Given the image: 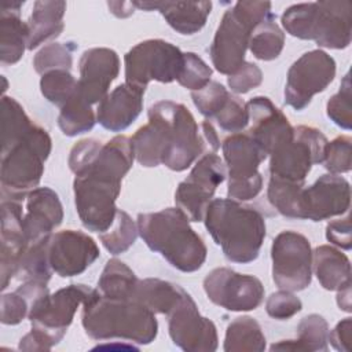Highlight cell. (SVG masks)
<instances>
[{
  "instance_id": "obj_26",
  "label": "cell",
  "mask_w": 352,
  "mask_h": 352,
  "mask_svg": "<svg viewBox=\"0 0 352 352\" xmlns=\"http://www.w3.org/2000/svg\"><path fill=\"white\" fill-rule=\"evenodd\" d=\"M22 3L4 4L0 12V60L3 65L16 63L28 48L29 26L19 16Z\"/></svg>"
},
{
  "instance_id": "obj_39",
  "label": "cell",
  "mask_w": 352,
  "mask_h": 352,
  "mask_svg": "<svg viewBox=\"0 0 352 352\" xmlns=\"http://www.w3.org/2000/svg\"><path fill=\"white\" fill-rule=\"evenodd\" d=\"M40 89L48 102L62 107L78 92V81L69 70H51L41 76Z\"/></svg>"
},
{
  "instance_id": "obj_13",
  "label": "cell",
  "mask_w": 352,
  "mask_h": 352,
  "mask_svg": "<svg viewBox=\"0 0 352 352\" xmlns=\"http://www.w3.org/2000/svg\"><path fill=\"white\" fill-rule=\"evenodd\" d=\"M272 279L280 290L300 292L311 285L312 249L308 238L296 231L279 232L271 248Z\"/></svg>"
},
{
  "instance_id": "obj_40",
  "label": "cell",
  "mask_w": 352,
  "mask_h": 352,
  "mask_svg": "<svg viewBox=\"0 0 352 352\" xmlns=\"http://www.w3.org/2000/svg\"><path fill=\"white\" fill-rule=\"evenodd\" d=\"M77 48L74 43H51L43 47L33 59L34 70L44 74L51 70H70L73 65V51Z\"/></svg>"
},
{
  "instance_id": "obj_36",
  "label": "cell",
  "mask_w": 352,
  "mask_h": 352,
  "mask_svg": "<svg viewBox=\"0 0 352 352\" xmlns=\"http://www.w3.org/2000/svg\"><path fill=\"white\" fill-rule=\"evenodd\" d=\"M48 239L50 236L28 246L18 264L15 278L22 282L36 280L47 283L50 280L54 271L48 261Z\"/></svg>"
},
{
  "instance_id": "obj_4",
  "label": "cell",
  "mask_w": 352,
  "mask_h": 352,
  "mask_svg": "<svg viewBox=\"0 0 352 352\" xmlns=\"http://www.w3.org/2000/svg\"><path fill=\"white\" fill-rule=\"evenodd\" d=\"M204 221L227 260L248 264L258 257L265 220L257 209L231 198H216L208 205Z\"/></svg>"
},
{
  "instance_id": "obj_9",
  "label": "cell",
  "mask_w": 352,
  "mask_h": 352,
  "mask_svg": "<svg viewBox=\"0 0 352 352\" xmlns=\"http://www.w3.org/2000/svg\"><path fill=\"white\" fill-rule=\"evenodd\" d=\"M271 15L270 1H236L224 12L209 48L219 73L231 76L245 63L252 32Z\"/></svg>"
},
{
  "instance_id": "obj_51",
  "label": "cell",
  "mask_w": 352,
  "mask_h": 352,
  "mask_svg": "<svg viewBox=\"0 0 352 352\" xmlns=\"http://www.w3.org/2000/svg\"><path fill=\"white\" fill-rule=\"evenodd\" d=\"M201 136L204 139L206 153H216L217 148L220 147V140L213 125L209 121H204L201 124Z\"/></svg>"
},
{
  "instance_id": "obj_43",
  "label": "cell",
  "mask_w": 352,
  "mask_h": 352,
  "mask_svg": "<svg viewBox=\"0 0 352 352\" xmlns=\"http://www.w3.org/2000/svg\"><path fill=\"white\" fill-rule=\"evenodd\" d=\"M228 96L230 92L224 88L223 84L217 81H210L202 89L191 92V98L195 107L206 118L214 117L226 104Z\"/></svg>"
},
{
  "instance_id": "obj_38",
  "label": "cell",
  "mask_w": 352,
  "mask_h": 352,
  "mask_svg": "<svg viewBox=\"0 0 352 352\" xmlns=\"http://www.w3.org/2000/svg\"><path fill=\"white\" fill-rule=\"evenodd\" d=\"M138 234V224H135L126 212L118 209L111 227L104 232H100L99 238L111 254H120L126 252L135 243Z\"/></svg>"
},
{
  "instance_id": "obj_19",
  "label": "cell",
  "mask_w": 352,
  "mask_h": 352,
  "mask_svg": "<svg viewBox=\"0 0 352 352\" xmlns=\"http://www.w3.org/2000/svg\"><path fill=\"white\" fill-rule=\"evenodd\" d=\"M351 187L346 179L338 175H323L312 186L302 188L301 219L322 221L348 212Z\"/></svg>"
},
{
  "instance_id": "obj_20",
  "label": "cell",
  "mask_w": 352,
  "mask_h": 352,
  "mask_svg": "<svg viewBox=\"0 0 352 352\" xmlns=\"http://www.w3.org/2000/svg\"><path fill=\"white\" fill-rule=\"evenodd\" d=\"M78 91L92 106L100 102L107 94L111 82L120 73V58L114 50L96 47L82 52L80 62Z\"/></svg>"
},
{
  "instance_id": "obj_8",
  "label": "cell",
  "mask_w": 352,
  "mask_h": 352,
  "mask_svg": "<svg viewBox=\"0 0 352 352\" xmlns=\"http://www.w3.org/2000/svg\"><path fill=\"white\" fill-rule=\"evenodd\" d=\"M51 147L48 132L34 124L22 138L1 148L0 180L4 199L21 201L37 188Z\"/></svg>"
},
{
  "instance_id": "obj_48",
  "label": "cell",
  "mask_w": 352,
  "mask_h": 352,
  "mask_svg": "<svg viewBox=\"0 0 352 352\" xmlns=\"http://www.w3.org/2000/svg\"><path fill=\"white\" fill-rule=\"evenodd\" d=\"M29 315V302L18 292L4 293L1 296V323L18 324Z\"/></svg>"
},
{
  "instance_id": "obj_29",
  "label": "cell",
  "mask_w": 352,
  "mask_h": 352,
  "mask_svg": "<svg viewBox=\"0 0 352 352\" xmlns=\"http://www.w3.org/2000/svg\"><path fill=\"white\" fill-rule=\"evenodd\" d=\"M186 290L168 280L158 278L139 279L133 300L148 308L154 314L169 315L170 311L179 304Z\"/></svg>"
},
{
  "instance_id": "obj_6",
  "label": "cell",
  "mask_w": 352,
  "mask_h": 352,
  "mask_svg": "<svg viewBox=\"0 0 352 352\" xmlns=\"http://www.w3.org/2000/svg\"><path fill=\"white\" fill-rule=\"evenodd\" d=\"M280 22L293 37L314 40L319 47L342 50L351 44L352 3L329 0L293 4L285 10Z\"/></svg>"
},
{
  "instance_id": "obj_42",
  "label": "cell",
  "mask_w": 352,
  "mask_h": 352,
  "mask_svg": "<svg viewBox=\"0 0 352 352\" xmlns=\"http://www.w3.org/2000/svg\"><path fill=\"white\" fill-rule=\"evenodd\" d=\"M351 78L349 73L345 74L340 91L334 94L329 100L326 106L327 117L342 129L349 131L352 125V106H351Z\"/></svg>"
},
{
  "instance_id": "obj_15",
  "label": "cell",
  "mask_w": 352,
  "mask_h": 352,
  "mask_svg": "<svg viewBox=\"0 0 352 352\" xmlns=\"http://www.w3.org/2000/svg\"><path fill=\"white\" fill-rule=\"evenodd\" d=\"M226 179V168L216 153H205L190 175L179 183L175 204L190 221H202L216 188Z\"/></svg>"
},
{
  "instance_id": "obj_27",
  "label": "cell",
  "mask_w": 352,
  "mask_h": 352,
  "mask_svg": "<svg viewBox=\"0 0 352 352\" xmlns=\"http://www.w3.org/2000/svg\"><path fill=\"white\" fill-rule=\"evenodd\" d=\"M65 11V1L38 0L34 3L32 15L28 19V50H34L44 41L56 38L63 32Z\"/></svg>"
},
{
  "instance_id": "obj_1",
  "label": "cell",
  "mask_w": 352,
  "mask_h": 352,
  "mask_svg": "<svg viewBox=\"0 0 352 352\" xmlns=\"http://www.w3.org/2000/svg\"><path fill=\"white\" fill-rule=\"evenodd\" d=\"M135 154L128 136H114L107 143L95 139L77 142L69 154L74 204L82 226L94 232H104L116 219V199L121 182L133 165Z\"/></svg>"
},
{
  "instance_id": "obj_2",
  "label": "cell",
  "mask_w": 352,
  "mask_h": 352,
  "mask_svg": "<svg viewBox=\"0 0 352 352\" xmlns=\"http://www.w3.org/2000/svg\"><path fill=\"white\" fill-rule=\"evenodd\" d=\"M148 122L133 136L135 160L146 168L165 165L170 170H186L206 153L198 124L182 103L160 100L148 109Z\"/></svg>"
},
{
  "instance_id": "obj_30",
  "label": "cell",
  "mask_w": 352,
  "mask_h": 352,
  "mask_svg": "<svg viewBox=\"0 0 352 352\" xmlns=\"http://www.w3.org/2000/svg\"><path fill=\"white\" fill-rule=\"evenodd\" d=\"M329 324L322 315L311 314L297 326V340H283L271 345V351H327Z\"/></svg>"
},
{
  "instance_id": "obj_47",
  "label": "cell",
  "mask_w": 352,
  "mask_h": 352,
  "mask_svg": "<svg viewBox=\"0 0 352 352\" xmlns=\"http://www.w3.org/2000/svg\"><path fill=\"white\" fill-rule=\"evenodd\" d=\"M263 81V72L261 69L252 63L245 62L235 73L228 76V87L235 94H246L250 89L258 87Z\"/></svg>"
},
{
  "instance_id": "obj_44",
  "label": "cell",
  "mask_w": 352,
  "mask_h": 352,
  "mask_svg": "<svg viewBox=\"0 0 352 352\" xmlns=\"http://www.w3.org/2000/svg\"><path fill=\"white\" fill-rule=\"evenodd\" d=\"M351 144L352 140L349 136H338L331 142H327L324 148L323 164L324 168L333 173H345L351 170L352 165V154H351Z\"/></svg>"
},
{
  "instance_id": "obj_10",
  "label": "cell",
  "mask_w": 352,
  "mask_h": 352,
  "mask_svg": "<svg viewBox=\"0 0 352 352\" xmlns=\"http://www.w3.org/2000/svg\"><path fill=\"white\" fill-rule=\"evenodd\" d=\"M183 54L165 40H144L125 54V82L143 89L153 80L164 84L172 82L183 67Z\"/></svg>"
},
{
  "instance_id": "obj_45",
  "label": "cell",
  "mask_w": 352,
  "mask_h": 352,
  "mask_svg": "<svg viewBox=\"0 0 352 352\" xmlns=\"http://www.w3.org/2000/svg\"><path fill=\"white\" fill-rule=\"evenodd\" d=\"M214 118L223 131L238 133L249 124V111L246 103H243L238 96L230 94L226 104Z\"/></svg>"
},
{
  "instance_id": "obj_18",
  "label": "cell",
  "mask_w": 352,
  "mask_h": 352,
  "mask_svg": "<svg viewBox=\"0 0 352 352\" xmlns=\"http://www.w3.org/2000/svg\"><path fill=\"white\" fill-rule=\"evenodd\" d=\"M99 254L96 242L82 231L63 230L52 234L48 239L51 270L62 278L82 274Z\"/></svg>"
},
{
  "instance_id": "obj_23",
  "label": "cell",
  "mask_w": 352,
  "mask_h": 352,
  "mask_svg": "<svg viewBox=\"0 0 352 352\" xmlns=\"http://www.w3.org/2000/svg\"><path fill=\"white\" fill-rule=\"evenodd\" d=\"M62 220L63 208L58 194L52 188L37 187L28 194L22 226L29 243L51 236L52 230L60 226Z\"/></svg>"
},
{
  "instance_id": "obj_33",
  "label": "cell",
  "mask_w": 352,
  "mask_h": 352,
  "mask_svg": "<svg viewBox=\"0 0 352 352\" xmlns=\"http://www.w3.org/2000/svg\"><path fill=\"white\" fill-rule=\"evenodd\" d=\"M283 45L285 33L276 25L274 14L254 28L249 40L252 54L261 60L276 59L280 55Z\"/></svg>"
},
{
  "instance_id": "obj_53",
  "label": "cell",
  "mask_w": 352,
  "mask_h": 352,
  "mask_svg": "<svg viewBox=\"0 0 352 352\" xmlns=\"http://www.w3.org/2000/svg\"><path fill=\"white\" fill-rule=\"evenodd\" d=\"M337 292V304L340 309L351 312V282L340 287Z\"/></svg>"
},
{
  "instance_id": "obj_12",
  "label": "cell",
  "mask_w": 352,
  "mask_h": 352,
  "mask_svg": "<svg viewBox=\"0 0 352 352\" xmlns=\"http://www.w3.org/2000/svg\"><path fill=\"white\" fill-rule=\"evenodd\" d=\"M326 136L314 126L298 125L294 136L270 153V175L304 183L314 164L323 162Z\"/></svg>"
},
{
  "instance_id": "obj_11",
  "label": "cell",
  "mask_w": 352,
  "mask_h": 352,
  "mask_svg": "<svg viewBox=\"0 0 352 352\" xmlns=\"http://www.w3.org/2000/svg\"><path fill=\"white\" fill-rule=\"evenodd\" d=\"M221 150L228 166V198L235 201L254 198L263 187L258 166L267 158V153L248 133L226 138Z\"/></svg>"
},
{
  "instance_id": "obj_52",
  "label": "cell",
  "mask_w": 352,
  "mask_h": 352,
  "mask_svg": "<svg viewBox=\"0 0 352 352\" xmlns=\"http://www.w3.org/2000/svg\"><path fill=\"white\" fill-rule=\"evenodd\" d=\"M110 11L118 18H126L133 14V3H124V1H109L107 3Z\"/></svg>"
},
{
  "instance_id": "obj_3",
  "label": "cell",
  "mask_w": 352,
  "mask_h": 352,
  "mask_svg": "<svg viewBox=\"0 0 352 352\" xmlns=\"http://www.w3.org/2000/svg\"><path fill=\"white\" fill-rule=\"evenodd\" d=\"M136 224L143 242L176 270L194 272L204 265L206 246L191 228L188 217L177 206L139 213Z\"/></svg>"
},
{
  "instance_id": "obj_46",
  "label": "cell",
  "mask_w": 352,
  "mask_h": 352,
  "mask_svg": "<svg viewBox=\"0 0 352 352\" xmlns=\"http://www.w3.org/2000/svg\"><path fill=\"white\" fill-rule=\"evenodd\" d=\"M301 300L294 296L293 292L287 290H279L276 293H272L265 302L267 314L278 320H286L294 316L297 312L301 311Z\"/></svg>"
},
{
  "instance_id": "obj_14",
  "label": "cell",
  "mask_w": 352,
  "mask_h": 352,
  "mask_svg": "<svg viewBox=\"0 0 352 352\" xmlns=\"http://www.w3.org/2000/svg\"><path fill=\"white\" fill-rule=\"evenodd\" d=\"M336 77V60L323 50L302 54L289 69L285 85V103L304 110L314 95L324 91Z\"/></svg>"
},
{
  "instance_id": "obj_24",
  "label": "cell",
  "mask_w": 352,
  "mask_h": 352,
  "mask_svg": "<svg viewBox=\"0 0 352 352\" xmlns=\"http://www.w3.org/2000/svg\"><path fill=\"white\" fill-rule=\"evenodd\" d=\"M144 91L129 82L120 84L99 102L96 121L111 132L126 129L143 109Z\"/></svg>"
},
{
  "instance_id": "obj_21",
  "label": "cell",
  "mask_w": 352,
  "mask_h": 352,
  "mask_svg": "<svg viewBox=\"0 0 352 352\" xmlns=\"http://www.w3.org/2000/svg\"><path fill=\"white\" fill-rule=\"evenodd\" d=\"M249 111V136L270 155L282 143L292 140L294 128L287 117L267 96H254L246 103Z\"/></svg>"
},
{
  "instance_id": "obj_22",
  "label": "cell",
  "mask_w": 352,
  "mask_h": 352,
  "mask_svg": "<svg viewBox=\"0 0 352 352\" xmlns=\"http://www.w3.org/2000/svg\"><path fill=\"white\" fill-rule=\"evenodd\" d=\"M23 213L18 201L3 199L1 202V257L0 278L4 290L15 276L18 264L30 245L23 232Z\"/></svg>"
},
{
  "instance_id": "obj_34",
  "label": "cell",
  "mask_w": 352,
  "mask_h": 352,
  "mask_svg": "<svg viewBox=\"0 0 352 352\" xmlns=\"http://www.w3.org/2000/svg\"><path fill=\"white\" fill-rule=\"evenodd\" d=\"M96 122L91 104L80 95V91L60 107L58 125L63 135L76 136L94 128Z\"/></svg>"
},
{
  "instance_id": "obj_41",
  "label": "cell",
  "mask_w": 352,
  "mask_h": 352,
  "mask_svg": "<svg viewBox=\"0 0 352 352\" xmlns=\"http://www.w3.org/2000/svg\"><path fill=\"white\" fill-rule=\"evenodd\" d=\"M183 56V67L176 78L177 82L191 92L202 89L210 82L212 69L194 52H184Z\"/></svg>"
},
{
  "instance_id": "obj_32",
  "label": "cell",
  "mask_w": 352,
  "mask_h": 352,
  "mask_svg": "<svg viewBox=\"0 0 352 352\" xmlns=\"http://www.w3.org/2000/svg\"><path fill=\"white\" fill-rule=\"evenodd\" d=\"M264 349V333L253 318L238 316L227 326L224 338L226 352H261Z\"/></svg>"
},
{
  "instance_id": "obj_16",
  "label": "cell",
  "mask_w": 352,
  "mask_h": 352,
  "mask_svg": "<svg viewBox=\"0 0 352 352\" xmlns=\"http://www.w3.org/2000/svg\"><path fill=\"white\" fill-rule=\"evenodd\" d=\"M204 290L213 304L234 312L256 309L264 298V286L258 278L227 267L212 270L204 279Z\"/></svg>"
},
{
  "instance_id": "obj_25",
  "label": "cell",
  "mask_w": 352,
  "mask_h": 352,
  "mask_svg": "<svg viewBox=\"0 0 352 352\" xmlns=\"http://www.w3.org/2000/svg\"><path fill=\"white\" fill-rule=\"evenodd\" d=\"M135 8L158 10L168 25L180 34L199 32L212 11V1H132Z\"/></svg>"
},
{
  "instance_id": "obj_35",
  "label": "cell",
  "mask_w": 352,
  "mask_h": 352,
  "mask_svg": "<svg viewBox=\"0 0 352 352\" xmlns=\"http://www.w3.org/2000/svg\"><path fill=\"white\" fill-rule=\"evenodd\" d=\"M302 188L304 183L270 176L267 198L270 204L285 217L301 219L300 202Z\"/></svg>"
},
{
  "instance_id": "obj_37",
  "label": "cell",
  "mask_w": 352,
  "mask_h": 352,
  "mask_svg": "<svg viewBox=\"0 0 352 352\" xmlns=\"http://www.w3.org/2000/svg\"><path fill=\"white\" fill-rule=\"evenodd\" d=\"M33 125L23 107L14 98L4 95L1 99V148L16 142Z\"/></svg>"
},
{
  "instance_id": "obj_31",
  "label": "cell",
  "mask_w": 352,
  "mask_h": 352,
  "mask_svg": "<svg viewBox=\"0 0 352 352\" xmlns=\"http://www.w3.org/2000/svg\"><path fill=\"white\" fill-rule=\"evenodd\" d=\"M139 279L121 260L110 258L98 280V292L114 300H133Z\"/></svg>"
},
{
  "instance_id": "obj_49",
  "label": "cell",
  "mask_w": 352,
  "mask_h": 352,
  "mask_svg": "<svg viewBox=\"0 0 352 352\" xmlns=\"http://www.w3.org/2000/svg\"><path fill=\"white\" fill-rule=\"evenodd\" d=\"M326 238L333 245L349 250L352 246L351 239V219L349 214L344 219L333 220L326 227Z\"/></svg>"
},
{
  "instance_id": "obj_5",
  "label": "cell",
  "mask_w": 352,
  "mask_h": 352,
  "mask_svg": "<svg viewBox=\"0 0 352 352\" xmlns=\"http://www.w3.org/2000/svg\"><path fill=\"white\" fill-rule=\"evenodd\" d=\"M81 323L92 340L121 338L147 345L158 333L155 314L135 300H114L98 289L84 304Z\"/></svg>"
},
{
  "instance_id": "obj_50",
  "label": "cell",
  "mask_w": 352,
  "mask_h": 352,
  "mask_svg": "<svg viewBox=\"0 0 352 352\" xmlns=\"http://www.w3.org/2000/svg\"><path fill=\"white\" fill-rule=\"evenodd\" d=\"M351 338H352V320L345 318L337 323V326L329 331V341L334 349L341 352L351 351Z\"/></svg>"
},
{
  "instance_id": "obj_28",
  "label": "cell",
  "mask_w": 352,
  "mask_h": 352,
  "mask_svg": "<svg viewBox=\"0 0 352 352\" xmlns=\"http://www.w3.org/2000/svg\"><path fill=\"white\" fill-rule=\"evenodd\" d=\"M312 267L319 283L326 290H338L351 282V261L334 246H318L312 252Z\"/></svg>"
},
{
  "instance_id": "obj_17",
  "label": "cell",
  "mask_w": 352,
  "mask_h": 352,
  "mask_svg": "<svg viewBox=\"0 0 352 352\" xmlns=\"http://www.w3.org/2000/svg\"><path fill=\"white\" fill-rule=\"evenodd\" d=\"M168 330L175 345L187 352H213L217 349V330L202 316L192 297L186 292L168 315Z\"/></svg>"
},
{
  "instance_id": "obj_7",
  "label": "cell",
  "mask_w": 352,
  "mask_h": 352,
  "mask_svg": "<svg viewBox=\"0 0 352 352\" xmlns=\"http://www.w3.org/2000/svg\"><path fill=\"white\" fill-rule=\"evenodd\" d=\"M96 289L87 285H69L37 301L29 311L30 333L19 341L22 351H50L66 334L78 307L85 304Z\"/></svg>"
}]
</instances>
